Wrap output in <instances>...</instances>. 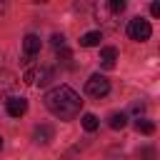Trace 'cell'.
<instances>
[{
	"label": "cell",
	"instance_id": "cell-1",
	"mask_svg": "<svg viewBox=\"0 0 160 160\" xmlns=\"http://www.w3.org/2000/svg\"><path fill=\"white\" fill-rule=\"evenodd\" d=\"M42 100H45V108L60 120H72L82 110V100L70 85H58V88L48 90Z\"/></svg>",
	"mask_w": 160,
	"mask_h": 160
},
{
	"label": "cell",
	"instance_id": "cell-2",
	"mask_svg": "<svg viewBox=\"0 0 160 160\" xmlns=\"http://www.w3.org/2000/svg\"><path fill=\"white\" fill-rule=\"evenodd\" d=\"M85 92H88L90 98H105V95L110 92V80H108L105 75L95 72V75L88 78V82H85Z\"/></svg>",
	"mask_w": 160,
	"mask_h": 160
},
{
	"label": "cell",
	"instance_id": "cell-3",
	"mask_svg": "<svg viewBox=\"0 0 160 160\" xmlns=\"http://www.w3.org/2000/svg\"><path fill=\"white\" fill-rule=\"evenodd\" d=\"M128 35H130V40L145 42V40H150L152 28H150V22H148V20H142V18H132V20H130V25H128Z\"/></svg>",
	"mask_w": 160,
	"mask_h": 160
},
{
	"label": "cell",
	"instance_id": "cell-4",
	"mask_svg": "<svg viewBox=\"0 0 160 160\" xmlns=\"http://www.w3.org/2000/svg\"><path fill=\"white\" fill-rule=\"evenodd\" d=\"M15 90H18V78H15L10 70H2V72H0V100L12 98Z\"/></svg>",
	"mask_w": 160,
	"mask_h": 160
},
{
	"label": "cell",
	"instance_id": "cell-5",
	"mask_svg": "<svg viewBox=\"0 0 160 160\" xmlns=\"http://www.w3.org/2000/svg\"><path fill=\"white\" fill-rule=\"evenodd\" d=\"M22 80L28 85H45L50 80V70L48 68H28L25 75H22Z\"/></svg>",
	"mask_w": 160,
	"mask_h": 160
},
{
	"label": "cell",
	"instance_id": "cell-6",
	"mask_svg": "<svg viewBox=\"0 0 160 160\" xmlns=\"http://www.w3.org/2000/svg\"><path fill=\"white\" fill-rule=\"evenodd\" d=\"M5 110H8L10 118H20V115L28 112V100L22 95H12V98L5 100Z\"/></svg>",
	"mask_w": 160,
	"mask_h": 160
},
{
	"label": "cell",
	"instance_id": "cell-7",
	"mask_svg": "<svg viewBox=\"0 0 160 160\" xmlns=\"http://www.w3.org/2000/svg\"><path fill=\"white\" fill-rule=\"evenodd\" d=\"M32 138H35L38 145H48V142L55 138V128H52V125H38L35 132H32Z\"/></svg>",
	"mask_w": 160,
	"mask_h": 160
},
{
	"label": "cell",
	"instance_id": "cell-8",
	"mask_svg": "<svg viewBox=\"0 0 160 160\" xmlns=\"http://www.w3.org/2000/svg\"><path fill=\"white\" fill-rule=\"evenodd\" d=\"M115 60H118V48L108 45V48L100 50V65H102L105 70H112V68H115Z\"/></svg>",
	"mask_w": 160,
	"mask_h": 160
},
{
	"label": "cell",
	"instance_id": "cell-9",
	"mask_svg": "<svg viewBox=\"0 0 160 160\" xmlns=\"http://www.w3.org/2000/svg\"><path fill=\"white\" fill-rule=\"evenodd\" d=\"M40 48H42V42H40V38H38V35H25V40H22L25 58H32V55H38V52H40Z\"/></svg>",
	"mask_w": 160,
	"mask_h": 160
},
{
	"label": "cell",
	"instance_id": "cell-10",
	"mask_svg": "<svg viewBox=\"0 0 160 160\" xmlns=\"http://www.w3.org/2000/svg\"><path fill=\"white\" fill-rule=\"evenodd\" d=\"M100 40H102V32L100 30H90V32H85L80 38V45L82 48H95V45H100Z\"/></svg>",
	"mask_w": 160,
	"mask_h": 160
},
{
	"label": "cell",
	"instance_id": "cell-11",
	"mask_svg": "<svg viewBox=\"0 0 160 160\" xmlns=\"http://www.w3.org/2000/svg\"><path fill=\"white\" fill-rule=\"evenodd\" d=\"M108 125H110L112 130H122V128L128 125V115H125V112H112V115L108 118Z\"/></svg>",
	"mask_w": 160,
	"mask_h": 160
},
{
	"label": "cell",
	"instance_id": "cell-12",
	"mask_svg": "<svg viewBox=\"0 0 160 160\" xmlns=\"http://www.w3.org/2000/svg\"><path fill=\"white\" fill-rule=\"evenodd\" d=\"M98 125H100V120H98L92 112H85V115H82V128H85L88 132H95V130H98Z\"/></svg>",
	"mask_w": 160,
	"mask_h": 160
},
{
	"label": "cell",
	"instance_id": "cell-13",
	"mask_svg": "<svg viewBox=\"0 0 160 160\" xmlns=\"http://www.w3.org/2000/svg\"><path fill=\"white\" fill-rule=\"evenodd\" d=\"M135 128H138V132H142V135H152V132H155V122H150V120H138Z\"/></svg>",
	"mask_w": 160,
	"mask_h": 160
},
{
	"label": "cell",
	"instance_id": "cell-14",
	"mask_svg": "<svg viewBox=\"0 0 160 160\" xmlns=\"http://www.w3.org/2000/svg\"><path fill=\"white\" fill-rule=\"evenodd\" d=\"M108 8H110V12H122L125 10V0H110Z\"/></svg>",
	"mask_w": 160,
	"mask_h": 160
},
{
	"label": "cell",
	"instance_id": "cell-15",
	"mask_svg": "<svg viewBox=\"0 0 160 160\" xmlns=\"http://www.w3.org/2000/svg\"><path fill=\"white\" fill-rule=\"evenodd\" d=\"M52 45L55 48H65V38L62 35H52Z\"/></svg>",
	"mask_w": 160,
	"mask_h": 160
},
{
	"label": "cell",
	"instance_id": "cell-16",
	"mask_svg": "<svg viewBox=\"0 0 160 160\" xmlns=\"http://www.w3.org/2000/svg\"><path fill=\"white\" fill-rule=\"evenodd\" d=\"M132 112L140 118V112H145V102H135V105H132Z\"/></svg>",
	"mask_w": 160,
	"mask_h": 160
},
{
	"label": "cell",
	"instance_id": "cell-17",
	"mask_svg": "<svg viewBox=\"0 0 160 160\" xmlns=\"http://www.w3.org/2000/svg\"><path fill=\"white\" fill-rule=\"evenodd\" d=\"M150 12L158 18V15H160V2H152V5H150Z\"/></svg>",
	"mask_w": 160,
	"mask_h": 160
},
{
	"label": "cell",
	"instance_id": "cell-18",
	"mask_svg": "<svg viewBox=\"0 0 160 160\" xmlns=\"http://www.w3.org/2000/svg\"><path fill=\"white\" fill-rule=\"evenodd\" d=\"M0 150H2V138H0Z\"/></svg>",
	"mask_w": 160,
	"mask_h": 160
}]
</instances>
